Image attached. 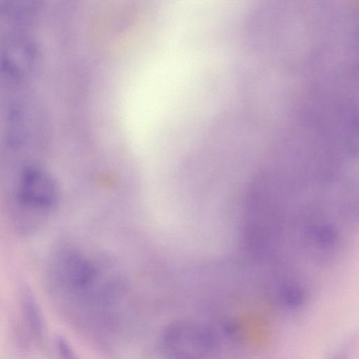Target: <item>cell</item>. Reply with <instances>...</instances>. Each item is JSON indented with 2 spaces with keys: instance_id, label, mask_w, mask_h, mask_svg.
<instances>
[{
  "instance_id": "6da1fadb",
  "label": "cell",
  "mask_w": 359,
  "mask_h": 359,
  "mask_svg": "<svg viewBox=\"0 0 359 359\" xmlns=\"http://www.w3.org/2000/svg\"><path fill=\"white\" fill-rule=\"evenodd\" d=\"M9 217L15 230L26 236L48 221L58 201L54 177L40 165L30 163L1 180Z\"/></svg>"
},
{
  "instance_id": "7a4b0ae2",
  "label": "cell",
  "mask_w": 359,
  "mask_h": 359,
  "mask_svg": "<svg viewBox=\"0 0 359 359\" xmlns=\"http://www.w3.org/2000/svg\"><path fill=\"white\" fill-rule=\"evenodd\" d=\"M160 348L166 359H216L219 339L210 327L191 321H176L163 331Z\"/></svg>"
},
{
  "instance_id": "3957f363",
  "label": "cell",
  "mask_w": 359,
  "mask_h": 359,
  "mask_svg": "<svg viewBox=\"0 0 359 359\" xmlns=\"http://www.w3.org/2000/svg\"><path fill=\"white\" fill-rule=\"evenodd\" d=\"M21 306L25 320L28 329L37 342L43 341L45 325L41 310L39 304L28 289H25L21 293Z\"/></svg>"
},
{
  "instance_id": "277c9868",
  "label": "cell",
  "mask_w": 359,
  "mask_h": 359,
  "mask_svg": "<svg viewBox=\"0 0 359 359\" xmlns=\"http://www.w3.org/2000/svg\"><path fill=\"white\" fill-rule=\"evenodd\" d=\"M56 346L60 359H79L68 341L63 337L57 339Z\"/></svg>"
}]
</instances>
